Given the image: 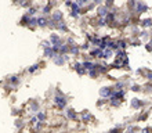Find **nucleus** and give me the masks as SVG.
<instances>
[{"label": "nucleus", "instance_id": "obj_15", "mask_svg": "<svg viewBox=\"0 0 152 133\" xmlns=\"http://www.w3.org/2000/svg\"><path fill=\"white\" fill-rule=\"evenodd\" d=\"M88 54L91 56V58L94 61H102V57H104V50H101L100 47H93Z\"/></svg>", "mask_w": 152, "mask_h": 133}, {"label": "nucleus", "instance_id": "obj_46", "mask_svg": "<svg viewBox=\"0 0 152 133\" xmlns=\"http://www.w3.org/2000/svg\"><path fill=\"white\" fill-rule=\"evenodd\" d=\"M75 1L77 3V6H79L80 8H83V10L86 8V6L88 4V0H75Z\"/></svg>", "mask_w": 152, "mask_h": 133}, {"label": "nucleus", "instance_id": "obj_21", "mask_svg": "<svg viewBox=\"0 0 152 133\" xmlns=\"http://www.w3.org/2000/svg\"><path fill=\"white\" fill-rule=\"evenodd\" d=\"M37 28L48 29V17H44V15H42V14L37 17Z\"/></svg>", "mask_w": 152, "mask_h": 133}, {"label": "nucleus", "instance_id": "obj_54", "mask_svg": "<svg viewBox=\"0 0 152 133\" xmlns=\"http://www.w3.org/2000/svg\"><path fill=\"white\" fill-rule=\"evenodd\" d=\"M104 133H109V132H108V130H107V132H104Z\"/></svg>", "mask_w": 152, "mask_h": 133}, {"label": "nucleus", "instance_id": "obj_35", "mask_svg": "<svg viewBox=\"0 0 152 133\" xmlns=\"http://www.w3.org/2000/svg\"><path fill=\"white\" fill-rule=\"evenodd\" d=\"M65 43L68 44V46H75V44H77V40H76V37L73 35H68V36L65 37Z\"/></svg>", "mask_w": 152, "mask_h": 133}, {"label": "nucleus", "instance_id": "obj_6", "mask_svg": "<svg viewBox=\"0 0 152 133\" xmlns=\"http://www.w3.org/2000/svg\"><path fill=\"white\" fill-rule=\"evenodd\" d=\"M115 93V89L113 85H104L98 89V94H100V98H104V100H109L111 97L113 96Z\"/></svg>", "mask_w": 152, "mask_h": 133}, {"label": "nucleus", "instance_id": "obj_53", "mask_svg": "<svg viewBox=\"0 0 152 133\" xmlns=\"http://www.w3.org/2000/svg\"><path fill=\"white\" fill-rule=\"evenodd\" d=\"M140 133H152V128L151 126H144V128H141Z\"/></svg>", "mask_w": 152, "mask_h": 133}, {"label": "nucleus", "instance_id": "obj_14", "mask_svg": "<svg viewBox=\"0 0 152 133\" xmlns=\"http://www.w3.org/2000/svg\"><path fill=\"white\" fill-rule=\"evenodd\" d=\"M138 26L140 29H145V31L152 29V17H141L138 21Z\"/></svg>", "mask_w": 152, "mask_h": 133}, {"label": "nucleus", "instance_id": "obj_50", "mask_svg": "<svg viewBox=\"0 0 152 133\" xmlns=\"http://www.w3.org/2000/svg\"><path fill=\"white\" fill-rule=\"evenodd\" d=\"M144 48H145V51L147 53H152V39L144 44Z\"/></svg>", "mask_w": 152, "mask_h": 133}, {"label": "nucleus", "instance_id": "obj_3", "mask_svg": "<svg viewBox=\"0 0 152 133\" xmlns=\"http://www.w3.org/2000/svg\"><path fill=\"white\" fill-rule=\"evenodd\" d=\"M6 83H7L12 90H17V89L22 85V76H21L20 73H12V75L6 78Z\"/></svg>", "mask_w": 152, "mask_h": 133}, {"label": "nucleus", "instance_id": "obj_33", "mask_svg": "<svg viewBox=\"0 0 152 133\" xmlns=\"http://www.w3.org/2000/svg\"><path fill=\"white\" fill-rule=\"evenodd\" d=\"M79 46H80V50H82V53H88L93 48L91 44L88 43V42H86V40H83L82 43H79Z\"/></svg>", "mask_w": 152, "mask_h": 133}, {"label": "nucleus", "instance_id": "obj_27", "mask_svg": "<svg viewBox=\"0 0 152 133\" xmlns=\"http://www.w3.org/2000/svg\"><path fill=\"white\" fill-rule=\"evenodd\" d=\"M141 128L136 123H130V125L126 126V129H124V133H140Z\"/></svg>", "mask_w": 152, "mask_h": 133}, {"label": "nucleus", "instance_id": "obj_40", "mask_svg": "<svg viewBox=\"0 0 152 133\" xmlns=\"http://www.w3.org/2000/svg\"><path fill=\"white\" fill-rule=\"evenodd\" d=\"M44 128H46V123H44V122H37L36 125L33 126V130L36 133H40V132H43Z\"/></svg>", "mask_w": 152, "mask_h": 133}, {"label": "nucleus", "instance_id": "obj_55", "mask_svg": "<svg viewBox=\"0 0 152 133\" xmlns=\"http://www.w3.org/2000/svg\"><path fill=\"white\" fill-rule=\"evenodd\" d=\"M151 71H152V68H151Z\"/></svg>", "mask_w": 152, "mask_h": 133}, {"label": "nucleus", "instance_id": "obj_2", "mask_svg": "<svg viewBox=\"0 0 152 133\" xmlns=\"http://www.w3.org/2000/svg\"><path fill=\"white\" fill-rule=\"evenodd\" d=\"M149 101L144 100V98H140V97H133L130 98V108L134 109V111H144L145 107H148Z\"/></svg>", "mask_w": 152, "mask_h": 133}, {"label": "nucleus", "instance_id": "obj_24", "mask_svg": "<svg viewBox=\"0 0 152 133\" xmlns=\"http://www.w3.org/2000/svg\"><path fill=\"white\" fill-rule=\"evenodd\" d=\"M127 92L129 90H115L112 97H115V98H118V100H120L123 103V101H126V94H127Z\"/></svg>", "mask_w": 152, "mask_h": 133}, {"label": "nucleus", "instance_id": "obj_25", "mask_svg": "<svg viewBox=\"0 0 152 133\" xmlns=\"http://www.w3.org/2000/svg\"><path fill=\"white\" fill-rule=\"evenodd\" d=\"M126 58H129L127 50H118V51H115V60L123 61V60H126Z\"/></svg>", "mask_w": 152, "mask_h": 133}, {"label": "nucleus", "instance_id": "obj_18", "mask_svg": "<svg viewBox=\"0 0 152 133\" xmlns=\"http://www.w3.org/2000/svg\"><path fill=\"white\" fill-rule=\"evenodd\" d=\"M138 39H140V42H142V43H147V42H149L152 39V29H149V31H145V29H141L140 35H138Z\"/></svg>", "mask_w": 152, "mask_h": 133}, {"label": "nucleus", "instance_id": "obj_10", "mask_svg": "<svg viewBox=\"0 0 152 133\" xmlns=\"http://www.w3.org/2000/svg\"><path fill=\"white\" fill-rule=\"evenodd\" d=\"M42 108V103H40L39 100H36V98H33V100H31L28 103V107H26V111H28L31 115H36L37 112H39Z\"/></svg>", "mask_w": 152, "mask_h": 133}, {"label": "nucleus", "instance_id": "obj_32", "mask_svg": "<svg viewBox=\"0 0 152 133\" xmlns=\"http://www.w3.org/2000/svg\"><path fill=\"white\" fill-rule=\"evenodd\" d=\"M129 92H133V93H142V85H140V83H137V82H134L130 87L127 89Z\"/></svg>", "mask_w": 152, "mask_h": 133}, {"label": "nucleus", "instance_id": "obj_30", "mask_svg": "<svg viewBox=\"0 0 152 133\" xmlns=\"http://www.w3.org/2000/svg\"><path fill=\"white\" fill-rule=\"evenodd\" d=\"M56 56H57V54L54 53L53 47H48V48H44V50H43V57H44V58H47V60H53Z\"/></svg>", "mask_w": 152, "mask_h": 133}, {"label": "nucleus", "instance_id": "obj_8", "mask_svg": "<svg viewBox=\"0 0 152 133\" xmlns=\"http://www.w3.org/2000/svg\"><path fill=\"white\" fill-rule=\"evenodd\" d=\"M71 69H72L73 72H76L79 76H84V75H87V71L83 68V64H82V61L80 60H73L71 61Z\"/></svg>", "mask_w": 152, "mask_h": 133}, {"label": "nucleus", "instance_id": "obj_16", "mask_svg": "<svg viewBox=\"0 0 152 133\" xmlns=\"http://www.w3.org/2000/svg\"><path fill=\"white\" fill-rule=\"evenodd\" d=\"M54 32H58L60 35H61V33H69V32H71V28H69L68 22L64 20L62 22H58V24H57L56 31H54Z\"/></svg>", "mask_w": 152, "mask_h": 133}, {"label": "nucleus", "instance_id": "obj_29", "mask_svg": "<svg viewBox=\"0 0 152 133\" xmlns=\"http://www.w3.org/2000/svg\"><path fill=\"white\" fill-rule=\"evenodd\" d=\"M112 58H115V51H112L111 48H105L104 50V57H102V60L104 61H111Z\"/></svg>", "mask_w": 152, "mask_h": 133}, {"label": "nucleus", "instance_id": "obj_47", "mask_svg": "<svg viewBox=\"0 0 152 133\" xmlns=\"http://www.w3.org/2000/svg\"><path fill=\"white\" fill-rule=\"evenodd\" d=\"M68 17H69V18H72V20H75V21H77V20H80V18H82V15H80V14H76V12H72V11L68 12Z\"/></svg>", "mask_w": 152, "mask_h": 133}, {"label": "nucleus", "instance_id": "obj_48", "mask_svg": "<svg viewBox=\"0 0 152 133\" xmlns=\"http://www.w3.org/2000/svg\"><path fill=\"white\" fill-rule=\"evenodd\" d=\"M104 6L107 8H108L109 11H111V10H112L113 7H115V1H111V0H107V1H104Z\"/></svg>", "mask_w": 152, "mask_h": 133}, {"label": "nucleus", "instance_id": "obj_7", "mask_svg": "<svg viewBox=\"0 0 152 133\" xmlns=\"http://www.w3.org/2000/svg\"><path fill=\"white\" fill-rule=\"evenodd\" d=\"M62 115H64V118L69 122H77L79 121V112H77L73 107H68V108L62 112Z\"/></svg>", "mask_w": 152, "mask_h": 133}, {"label": "nucleus", "instance_id": "obj_34", "mask_svg": "<svg viewBox=\"0 0 152 133\" xmlns=\"http://www.w3.org/2000/svg\"><path fill=\"white\" fill-rule=\"evenodd\" d=\"M82 64H83V68L88 72V71L94 69V67H96V61H82Z\"/></svg>", "mask_w": 152, "mask_h": 133}, {"label": "nucleus", "instance_id": "obj_38", "mask_svg": "<svg viewBox=\"0 0 152 133\" xmlns=\"http://www.w3.org/2000/svg\"><path fill=\"white\" fill-rule=\"evenodd\" d=\"M69 48H71V47H69L68 44L64 43L60 47V54H61V56H69Z\"/></svg>", "mask_w": 152, "mask_h": 133}, {"label": "nucleus", "instance_id": "obj_11", "mask_svg": "<svg viewBox=\"0 0 152 133\" xmlns=\"http://www.w3.org/2000/svg\"><path fill=\"white\" fill-rule=\"evenodd\" d=\"M48 40H50L51 46H58V47L65 43V39L61 36L58 32H51L50 33V35H48Z\"/></svg>", "mask_w": 152, "mask_h": 133}, {"label": "nucleus", "instance_id": "obj_31", "mask_svg": "<svg viewBox=\"0 0 152 133\" xmlns=\"http://www.w3.org/2000/svg\"><path fill=\"white\" fill-rule=\"evenodd\" d=\"M108 105L111 107V108H119L120 105H122V101L118 100V98H115V97H111L108 100Z\"/></svg>", "mask_w": 152, "mask_h": 133}, {"label": "nucleus", "instance_id": "obj_9", "mask_svg": "<svg viewBox=\"0 0 152 133\" xmlns=\"http://www.w3.org/2000/svg\"><path fill=\"white\" fill-rule=\"evenodd\" d=\"M57 6H58V3H56V1H46L40 8V14L44 17H50L51 12L54 11V7H57Z\"/></svg>", "mask_w": 152, "mask_h": 133}, {"label": "nucleus", "instance_id": "obj_44", "mask_svg": "<svg viewBox=\"0 0 152 133\" xmlns=\"http://www.w3.org/2000/svg\"><path fill=\"white\" fill-rule=\"evenodd\" d=\"M40 47L43 48H48V47H51V43H50V40L48 39H43V40H40Z\"/></svg>", "mask_w": 152, "mask_h": 133}, {"label": "nucleus", "instance_id": "obj_23", "mask_svg": "<svg viewBox=\"0 0 152 133\" xmlns=\"http://www.w3.org/2000/svg\"><path fill=\"white\" fill-rule=\"evenodd\" d=\"M69 56L73 57V58H79L80 54H82V50H80V46L79 43L75 44V46H69Z\"/></svg>", "mask_w": 152, "mask_h": 133}, {"label": "nucleus", "instance_id": "obj_20", "mask_svg": "<svg viewBox=\"0 0 152 133\" xmlns=\"http://www.w3.org/2000/svg\"><path fill=\"white\" fill-rule=\"evenodd\" d=\"M108 14H109V10L104 6V3L96 8V17L97 18H105Z\"/></svg>", "mask_w": 152, "mask_h": 133}, {"label": "nucleus", "instance_id": "obj_17", "mask_svg": "<svg viewBox=\"0 0 152 133\" xmlns=\"http://www.w3.org/2000/svg\"><path fill=\"white\" fill-rule=\"evenodd\" d=\"M42 68H43V62H35V64L29 65L28 68L25 69V72L29 73V75H36Z\"/></svg>", "mask_w": 152, "mask_h": 133}, {"label": "nucleus", "instance_id": "obj_52", "mask_svg": "<svg viewBox=\"0 0 152 133\" xmlns=\"http://www.w3.org/2000/svg\"><path fill=\"white\" fill-rule=\"evenodd\" d=\"M72 4H73V0H66V1H64V7L68 8V11H69L71 7H72Z\"/></svg>", "mask_w": 152, "mask_h": 133}, {"label": "nucleus", "instance_id": "obj_13", "mask_svg": "<svg viewBox=\"0 0 152 133\" xmlns=\"http://www.w3.org/2000/svg\"><path fill=\"white\" fill-rule=\"evenodd\" d=\"M50 20L54 21L56 24L58 22H62L65 20V12L61 10V8H54V11L51 12V15H50Z\"/></svg>", "mask_w": 152, "mask_h": 133}, {"label": "nucleus", "instance_id": "obj_36", "mask_svg": "<svg viewBox=\"0 0 152 133\" xmlns=\"http://www.w3.org/2000/svg\"><path fill=\"white\" fill-rule=\"evenodd\" d=\"M142 93L144 94H152V82H147L142 85Z\"/></svg>", "mask_w": 152, "mask_h": 133}, {"label": "nucleus", "instance_id": "obj_19", "mask_svg": "<svg viewBox=\"0 0 152 133\" xmlns=\"http://www.w3.org/2000/svg\"><path fill=\"white\" fill-rule=\"evenodd\" d=\"M129 46H130V43L126 37H118L116 39V51L118 50H127Z\"/></svg>", "mask_w": 152, "mask_h": 133}, {"label": "nucleus", "instance_id": "obj_41", "mask_svg": "<svg viewBox=\"0 0 152 133\" xmlns=\"http://www.w3.org/2000/svg\"><path fill=\"white\" fill-rule=\"evenodd\" d=\"M87 75H88V78H91V79H98V78L101 76L100 72H98L97 69H91V71H88Z\"/></svg>", "mask_w": 152, "mask_h": 133}, {"label": "nucleus", "instance_id": "obj_4", "mask_svg": "<svg viewBox=\"0 0 152 133\" xmlns=\"http://www.w3.org/2000/svg\"><path fill=\"white\" fill-rule=\"evenodd\" d=\"M94 121H96V117L93 115V112L90 109L84 108L79 112V122H82V123H86V125H87V123H93Z\"/></svg>", "mask_w": 152, "mask_h": 133}, {"label": "nucleus", "instance_id": "obj_28", "mask_svg": "<svg viewBox=\"0 0 152 133\" xmlns=\"http://www.w3.org/2000/svg\"><path fill=\"white\" fill-rule=\"evenodd\" d=\"M26 126V122L24 121V118H15V121H14V128L18 130H22Z\"/></svg>", "mask_w": 152, "mask_h": 133}, {"label": "nucleus", "instance_id": "obj_22", "mask_svg": "<svg viewBox=\"0 0 152 133\" xmlns=\"http://www.w3.org/2000/svg\"><path fill=\"white\" fill-rule=\"evenodd\" d=\"M93 25H94V28L96 29H104L108 26V24H107V21H105V18H94L93 20Z\"/></svg>", "mask_w": 152, "mask_h": 133}, {"label": "nucleus", "instance_id": "obj_12", "mask_svg": "<svg viewBox=\"0 0 152 133\" xmlns=\"http://www.w3.org/2000/svg\"><path fill=\"white\" fill-rule=\"evenodd\" d=\"M51 62L54 65H57V67H64L68 62L71 64V56H61V54H58V56H56L53 58Z\"/></svg>", "mask_w": 152, "mask_h": 133}, {"label": "nucleus", "instance_id": "obj_49", "mask_svg": "<svg viewBox=\"0 0 152 133\" xmlns=\"http://www.w3.org/2000/svg\"><path fill=\"white\" fill-rule=\"evenodd\" d=\"M21 111H22L21 108H12V111H11L12 117H15V118H21V114H22Z\"/></svg>", "mask_w": 152, "mask_h": 133}, {"label": "nucleus", "instance_id": "obj_42", "mask_svg": "<svg viewBox=\"0 0 152 133\" xmlns=\"http://www.w3.org/2000/svg\"><path fill=\"white\" fill-rule=\"evenodd\" d=\"M105 105H108V100L98 98V100L96 101V107H98V108H102V107H105Z\"/></svg>", "mask_w": 152, "mask_h": 133}, {"label": "nucleus", "instance_id": "obj_5", "mask_svg": "<svg viewBox=\"0 0 152 133\" xmlns=\"http://www.w3.org/2000/svg\"><path fill=\"white\" fill-rule=\"evenodd\" d=\"M151 10V7H149V4L147 3V1H144V0H137L136 1V10H134V14H136L137 17H140L142 14H147V12Z\"/></svg>", "mask_w": 152, "mask_h": 133}, {"label": "nucleus", "instance_id": "obj_39", "mask_svg": "<svg viewBox=\"0 0 152 133\" xmlns=\"http://www.w3.org/2000/svg\"><path fill=\"white\" fill-rule=\"evenodd\" d=\"M148 117H149L148 111H141V114L137 117V121H138V122H144V121H147V119H148Z\"/></svg>", "mask_w": 152, "mask_h": 133}, {"label": "nucleus", "instance_id": "obj_1", "mask_svg": "<svg viewBox=\"0 0 152 133\" xmlns=\"http://www.w3.org/2000/svg\"><path fill=\"white\" fill-rule=\"evenodd\" d=\"M53 107L57 109V111H60V112H64L65 109L69 107V98L68 96L62 92V89L60 87H56L54 89V94H53Z\"/></svg>", "mask_w": 152, "mask_h": 133}, {"label": "nucleus", "instance_id": "obj_43", "mask_svg": "<svg viewBox=\"0 0 152 133\" xmlns=\"http://www.w3.org/2000/svg\"><path fill=\"white\" fill-rule=\"evenodd\" d=\"M37 122H39V121H37L36 115H31V117H29V119H28V122H26V123H29V126H32V128H33V126L36 125Z\"/></svg>", "mask_w": 152, "mask_h": 133}, {"label": "nucleus", "instance_id": "obj_45", "mask_svg": "<svg viewBox=\"0 0 152 133\" xmlns=\"http://www.w3.org/2000/svg\"><path fill=\"white\" fill-rule=\"evenodd\" d=\"M80 61H94V60L91 58V56L88 53H82L80 54Z\"/></svg>", "mask_w": 152, "mask_h": 133}, {"label": "nucleus", "instance_id": "obj_26", "mask_svg": "<svg viewBox=\"0 0 152 133\" xmlns=\"http://www.w3.org/2000/svg\"><path fill=\"white\" fill-rule=\"evenodd\" d=\"M36 118H37V121L39 122H47V119H48V114H47V111L46 109H40L39 112L36 114Z\"/></svg>", "mask_w": 152, "mask_h": 133}, {"label": "nucleus", "instance_id": "obj_37", "mask_svg": "<svg viewBox=\"0 0 152 133\" xmlns=\"http://www.w3.org/2000/svg\"><path fill=\"white\" fill-rule=\"evenodd\" d=\"M28 22H29V15H26V14H22V17L20 18V22L18 24L21 25V26H28Z\"/></svg>", "mask_w": 152, "mask_h": 133}, {"label": "nucleus", "instance_id": "obj_51", "mask_svg": "<svg viewBox=\"0 0 152 133\" xmlns=\"http://www.w3.org/2000/svg\"><path fill=\"white\" fill-rule=\"evenodd\" d=\"M145 81L147 82H152V71L151 69H148V71H147V73H145Z\"/></svg>", "mask_w": 152, "mask_h": 133}]
</instances>
